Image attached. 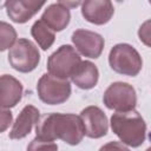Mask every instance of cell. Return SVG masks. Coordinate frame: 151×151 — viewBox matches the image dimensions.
I'll return each instance as SVG.
<instances>
[{"instance_id": "6da1fadb", "label": "cell", "mask_w": 151, "mask_h": 151, "mask_svg": "<svg viewBox=\"0 0 151 151\" xmlns=\"http://www.w3.org/2000/svg\"><path fill=\"white\" fill-rule=\"evenodd\" d=\"M35 137L54 142L60 139L68 145H78L84 136L85 127L80 116L73 113H47L42 116L35 125Z\"/></svg>"}, {"instance_id": "44dd1931", "label": "cell", "mask_w": 151, "mask_h": 151, "mask_svg": "<svg viewBox=\"0 0 151 151\" xmlns=\"http://www.w3.org/2000/svg\"><path fill=\"white\" fill-rule=\"evenodd\" d=\"M12 119H13L12 112L8 111L7 109H2L1 110V127H0L1 132H4L9 126V124L12 123Z\"/></svg>"}, {"instance_id": "52a82bcc", "label": "cell", "mask_w": 151, "mask_h": 151, "mask_svg": "<svg viewBox=\"0 0 151 151\" xmlns=\"http://www.w3.org/2000/svg\"><path fill=\"white\" fill-rule=\"evenodd\" d=\"M104 105L116 112L134 110L137 105V93L132 85L124 81L112 83L103 94Z\"/></svg>"}, {"instance_id": "7c38bea8", "label": "cell", "mask_w": 151, "mask_h": 151, "mask_svg": "<svg viewBox=\"0 0 151 151\" xmlns=\"http://www.w3.org/2000/svg\"><path fill=\"white\" fill-rule=\"evenodd\" d=\"M40 119V112L39 110L33 105H26L20 113L18 114L8 137L11 139H22L26 136H28L33 129L34 125L38 124Z\"/></svg>"}, {"instance_id": "4fadbf2b", "label": "cell", "mask_w": 151, "mask_h": 151, "mask_svg": "<svg viewBox=\"0 0 151 151\" xmlns=\"http://www.w3.org/2000/svg\"><path fill=\"white\" fill-rule=\"evenodd\" d=\"M22 84L11 74H2L0 78V105L2 109L17 106L22 98Z\"/></svg>"}, {"instance_id": "5b68a950", "label": "cell", "mask_w": 151, "mask_h": 151, "mask_svg": "<svg viewBox=\"0 0 151 151\" xmlns=\"http://www.w3.org/2000/svg\"><path fill=\"white\" fill-rule=\"evenodd\" d=\"M37 92L42 103L47 105H59L70 98L72 88L67 79H60L51 73H44L38 80Z\"/></svg>"}, {"instance_id": "7402d4cb", "label": "cell", "mask_w": 151, "mask_h": 151, "mask_svg": "<svg viewBox=\"0 0 151 151\" xmlns=\"http://www.w3.org/2000/svg\"><path fill=\"white\" fill-rule=\"evenodd\" d=\"M66 7H68V8H71V7H77V6H79V5H81L83 2H79V1H76V2H71V1H61Z\"/></svg>"}, {"instance_id": "8992f818", "label": "cell", "mask_w": 151, "mask_h": 151, "mask_svg": "<svg viewBox=\"0 0 151 151\" xmlns=\"http://www.w3.org/2000/svg\"><path fill=\"white\" fill-rule=\"evenodd\" d=\"M8 61L15 71L28 73L38 66L40 61V52L29 39L20 38L9 48Z\"/></svg>"}, {"instance_id": "30bf717a", "label": "cell", "mask_w": 151, "mask_h": 151, "mask_svg": "<svg viewBox=\"0 0 151 151\" xmlns=\"http://www.w3.org/2000/svg\"><path fill=\"white\" fill-rule=\"evenodd\" d=\"M45 5V1L35 0H8L4 2L7 15L13 22L25 24L32 19L39 9Z\"/></svg>"}, {"instance_id": "7a4b0ae2", "label": "cell", "mask_w": 151, "mask_h": 151, "mask_svg": "<svg viewBox=\"0 0 151 151\" xmlns=\"http://www.w3.org/2000/svg\"><path fill=\"white\" fill-rule=\"evenodd\" d=\"M111 129L120 142L131 147L140 146L146 138V123L136 110L116 112L111 116Z\"/></svg>"}, {"instance_id": "ffe728a7", "label": "cell", "mask_w": 151, "mask_h": 151, "mask_svg": "<svg viewBox=\"0 0 151 151\" xmlns=\"http://www.w3.org/2000/svg\"><path fill=\"white\" fill-rule=\"evenodd\" d=\"M99 151H130V149L126 147L125 144L120 142H109L104 144L99 149Z\"/></svg>"}, {"instance_id": "5bb4252c", "label": "cell", "mask_w": 151, "mask_h": 151, "mask_svg": "<svg viewBox=\"0 0 151 151\" xmlns=\"http://www.w3.org/2000/svg\"><path fill=\"white\" fill-rule=\"evenodd\" d=\"M52 31L60 32L67 27L71 20L70 8L66 7L61 1L51 4L44 11L40 18Z\"/></svg>"}, {"instance_id": "e0dca14e", "label": "cell", "mask_w": 151, "mask_h": 151, "mask_svg": "<svg viewBox=\"0 0 151 151\" xmlns=\"http://www.w3.org/2000/svg\"><path fill=\"white\" fill-rule=\"evenodd\" d=\"M17 31L6 21L0 22V50L4 52L17 42Z\"/></svg>"}, {"instance_id": "603a6c76", "label": "cell", "mask_w": 151, "mask_h": 151, "mask_svg": "<svg viewBox=\"0 0 151 151\" xmlns=\"http://www.w3.org/2000/svg\"><path fill=\"white\" fill-rule=\"evenodd\" d=\"M145 151H151V146H149V147H147V149H146Z\"/></svg>"}, {"instance_id": "d6986e66", "label": "cell", "mask_w": 151, "mask_h": 151, "mask_svg": "<svg viewBox=\"0 0 151 151\" xmlns=\"http://www.w3.org/2000/svg\"><path fill=\"white\" fill-rule=\"evenodd\" d=\"M139 40L147 47H151V19L145 20L138 28Z\"/></svg>"}, {"instance_id": "9a60e30c", "label": "cell", "mask_w": 151, "mask_h": 151, "mask_svg": "<svg viewBox=\"0 0 151 151\" xmlns=\"http://www.w3.org/2000/svg\"><path fill=\"white\" fill-rule=\"evenodd\" d=\"M99 79V71L98 67L88 60H84L80 63L73 76L71 77V80L73 84H76L77 87L81 90H91L93 88Z\"/></svg>"}, {"instance_id": "277c9868", "label": "cell", "mask_w": 151, "mask_h": 151, "mask_svg": "<svg viewBox=\"0 0 151 151\" xmlns=\"http://www.w3.org/2000/svg\"><path fill=\"white\" fill-rule=\"evenodd\" d=\"M81 58L71 45H61L47 59V70L54 77L67 79L73 76L81 63Z\"/></svg>"}, {"instance_id": "9c48e42d", "label": "cell", "mask_w": 151, "mask_h": 151, "mask_svg": "<svg viewBox=\"0 0 151 151\" xmlns=\"http://www.w3.org/2000/svg\"><path fill=\"white\" fill-rule=\"evenodd\" d=\"M80 118L85 127V136L88 138L98 139L107 134L109 120L100 107L91 105L83 109L80 112Z\"/></svg>"}, {"instance_id": "ac0fdd59", "label": "cell", "mask_w": 151, "mask_h": 151, "mask_svg": "<svg viewBox=\"0 0 151 151\" xmlns=\"http://www.w3.org/2000/svg\"><path fill=\"white\" fill-rule=\"evenodd\" d=\"M27 151H58V145L54 142H48L35 137L27 145Z\"/></svg>"}, {"instance_id": "3957f363", "label": "cell", "mask_w": 151, "mask_h": 151, "mask_svg": "<svg viewBox=\"0 0 151 151\" xmlns=\"http://www.w3.org/2000/svg\"><path fill=\"white\" fill-rule=\"evenodd\" d=\"M110 67L123 76L136 77L143 67V59L139 52L130 44L120 42L114 45L109 53Z\"/></svg>"}, {"instance_id": "cb8c5ba5", "label": "cell", "mask_w": 151, "mask_h": 151, "mask_svg": "<svg viewBox=\"0 0 151 151\" xmlns=\"http://www.w3.org/2000/svg\"><path fill=\"white\" fill-rule=\"evenodd\" d=\"M150 5H151V1H150Z\"/></svg>"}, {"instance_id": "8fae6325", "label": "cell", "mask_w": 151, "mask_h": 151, "mask_svg": "<svg viewBox=\"0 0 151 151\" xmlns=\"http://www.w3.org/2000/svg\"><path fill=\"white\" fill-rule=\"evenodd\" d=\"M114 13V7L109 0H86L81 4V15L94 25L107 24Z\"/></svg>"}, {"instance_id": "ba28073f", "label": "cell", "mask_w": 151, "mask_h": 151, "mask_svg": "<svg viewBox=\"0 0 151 151\" xmlns=\"http://www.w3.org/2000/svg\"><path fill=\"white\" fill-rule=\"evenodd\" d=\"M71 40L79 53L91 59L99 58L105 45V40L99 33L85 28L76 29L72 33Z\"/></svg>"}, {"instance_id": "2e32d148", "label": "cell", "mask_w": 151, "mask_h": 151, "mask_svg": "<svg viewBox=\"0 0 151 151\" xmlns=\"http://www.w3.org/2000/svg\"><path fill=\"white\" fill-rule=\"evenodd\" d=\"M31 34L42 51H47L55 40V32L52 31L41 19L37 20L32 25Z\"/></svg>"}]
</instances>
